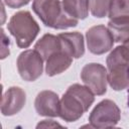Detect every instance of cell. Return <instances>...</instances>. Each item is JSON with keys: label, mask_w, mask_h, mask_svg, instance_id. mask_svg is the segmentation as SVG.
Returning <instances> with one entry per match:
<instances>
[{"label": "cell", "mask_w": 129, "mask_h": 129, "mask_svg": "<svg viewBox=\"0 0 129 129\" xmlns=\"http://www.w3.org/2000/svg\"><path fill=\"white\" fill-rule=\"evenodd\" d=\"M94 100V93L90 88L74 84L69 87L59 101L58 117L67 122L77 121L89 110Z\"/></svg>", "instance_id": "1"}, {"label": "cell", "mask_w": 129, "mask_h": 129, "mask_svg": "<svg viewBox=\"0 0 129 129\" xmlns=\"http://www.w3.org/2000/svg\"><path fill=\"white\" fill-rule=\"evenodd\" d=\"M32 10L42 23L55 29H66L78 24V19L64 11L60 0H33Z\"/></svg>", "instance_id": "2"}, {"label": "cell", "mask_w": 129, "mask_h": 129, "mask_svg": "<svg viewBox=\"0 0 129 129\" xmlns=\"http://www.w3.org/2000/svg\"><path fill=\"white\" fill-rule=\"evenodd\" d=\"M108 83L115 91L129 88V49L117 46L107 57Z\"/></svg>", "instance_id": "3"}, {"label": "cell", "mask_w": 129, "mask_h": 129, "mask_svg": "<svg viewBox=\"0 0 129 129\" xmlns=\"http://www.w3.org/2000/svg\"><path fill=\"white\" fill-rule=\"evenodd\" d=\"M8 30L21 48L28 47L39 32V26L28 11H18L10 18Z\"/></svg>", "instance_id": "4"}, {"label": "cell", "mask_w": 129, "mask_h": 129, "mask_svg": "<svg viewBox=\"0 0 129 129\" xmlns=\"http://www.w3.org/2000/svg\"><path fill=\"white\" fill-rule=\"evenodd\" d=\"M120 120V110L111 100L101 101L91 112L89 121L94 128H111Z\"/></svg>", "instance_id": "5"}, {"label": "cell", "mask_w": 129, "mask_h": 129, "mask_svg": "<svg viewBox=\"0 0 129 129\" xmlns=\"http://www.w3.org/2000/svg\"><path fill=\"white\" fill-rule=\"evenodd\" d=\"M17 70L24 81L33 82L42 74L43 58L35 49L24 50L17 58Z\"/></svg>", "instance_id": "6"}, {"label": "cell", "mask_w": 129, "mask_h": 129, "mask_svg": "<svg viewBox=\"0 0 129 129\" xmlns=\"http://www.w3.org/2000/svg\"><path fill=\"white\" fill-rule=\"evenodd\" d=\"M81 79L95 95L101 96L106 93L108 74L102 64L95 62L86 64L81 72Z\"/></svg>", "instance_id": "7"}, {"label": "cell", "mask_w": 129, "mask_h": 129, "mask_svg": "<svg viewBox=\"0 0 129 129\" xmlns=\"http://www.w3.org/2000/svg\"><path fill=\"white\" fill-rule=\"evenodd\" d=\"M87 45L89 50L94 54H103L109 51L114 44V38L104 25H96L91 27L87 33Z\"/></svg>", "instance_id": "8"}, {"label": "cell", "mask_w": 129, "mask_h": 129, "mask_svg": "<svg viewBox=\"0 0 129 129\" xmlns=\"http://www.w3.org/2000/svg\"><path fill=\"white\" fill-rule=\"evenodd\" d=\"M25 92L19 87L9 88L3 95L1 101V112L4 116H12L18 113L25 105Z\"/></svg>", "instance_id": "9"}, {"label": "cell", "mask_w": 129, "mask_h": 129, "mask_svg": "<svg viewBox=\"0 0 129 129\" xmlns=\"http://www.w3.org/2000/svg\"><path fill=\"white\" fill-rule=\"evenodd\" d=\"M58 96L52 91H42L36 96L34 106L36 112L41 116L57 117L59 112Z\"/></svg>", "instance_id": "10"}, {"label": "cell", "mask_w": 129, "mask_h": 129, "mask_svg": "<svg viewBox=\"0 0 129 129\" xmlns=\"http://www.w3.org/2000/svg\"><path fill=\"white\" fill-rule=\"evenodd\" d=\"M73 58L74 57L67 50H64L63 47H61V49L51 54L45 60L46 61V64H45L46 75L49 77H52V76H55V75H58L64 72L72 64Z\"/></svg>", "instance_id": "11"}, {"label": "cell", "mask_w": 129, "mask_h": 129, "mask_svg": "<svg viewBox=\"0 0 129 129\" xmlns=\"http://www.w3.org/2000/svg\"><path fill=\"white\" fill-rule=\"evenodd\" d=\"M58 37L60 38L61 45L73 57L79 58L85 53L84 37L80 32H64L59 33Z\"/></svg>", "instance_id": "12"}, {"label": "cell", "mask_w": 129, "mask_h": 129, "mask_svg": "<svg viewBox=\"0 0 129 129\" xmlns=\"http://www.w3.org/2000/svg\"><path fill=\"white\" fill-rule=\"evenodd\" d=\"M60 38L53 34H44L34 45V49L41 55L43 60H46L51 54L61 49Z\"/></svg>", "instance_id": "13"}, {"label": "cell", "mask_w": 129, "mask_h": 129, "mask_svg": "<svg viewBox=\"0 0 129 129\" xmlns=\"http://www.w3.org/2000/svg\"><path fill=\"white\" fill-rule=\"evenodd\" d=\"M108 29L110 30L114 41L125 42L129 39V16L110 19L108 22Z\"/></svg>", "instance_id": "14"}, {"label": "cell", "mask_w": 129, "mask_h": 129, "mask_svg": "<svg viewBox=\"0 0 129 129\" xmlns=\"http://www.w3.org/2000/svg\"><path fill=\"white\" fill-rule=\"evenodd\" d=\"M62 7L67 14L75 19H85L89 12V0H62Z\"/></svg>", "instance_id": "15"}, {"label": "cell", "mask_w": 129, "mask_h": 129, "mask_svg": "<svg viewBox=\"0 0 129 129\" xmlns=\"http://www.w3.org/2000/svg\"><path fill=\"white\" fill-rule=\"evenodd\" d=\"M113 0H89V8L93 16L102 18L107 16Z\"/></svg>", "instance_id": "16"}, {"label": "cell", "mask_w": 129, "mask_h": 129, "mask_svg": "<svg viewBox=\"0 0 129 129\" xmlns=\"http://www.w3.org/2000/svg\"><path fill=\"white\" fill-rule=\"evenodd\" d=\"M129 16V0H113L109 11V18Z\"/></svg>", "instance_id": "17"}, {"label": "cell", "mask_w": 129, "mask_h": 129, "mask_svg": "<svg viewBox=\"0 0 129 129\" xmlns=\"http://www.w3.org/2000/svg\"><path fill=\"white\" fill-rule=\"evenodd\" d=\"M1 34H2V40H1V58H5L9 54V38L6 37L4 30L1 29Z\"/></svg>", "instance_id": "18"}, {"label": "cell", "mask_w": 129, "mask_h": 129, "mask_svg": "<svg viewBox=\"0 0 129 129\" xmlns=\"http://www.w3.org/2000/svg\"><path fill=\"white\" fill-rule=\"evenodd\" d=\"M3 1L10 8H20L26 5L30 0H3Z\"/></svg>", "instance_id": "19"}, {"label": "cell", "mask_w": 129, "mask_h": 129, "mask_svg": "<svg viewBox=\"0 0 129 129\" xmlns=\"http://www.w3.org/2000/svg\"><path fill=\"white\" fill-rule=\"evenodd\" d=\"M50 127V126H60V125H58L57 123L55 124V123H53V121L52 120H43V122L42 123H39L38 125H37V128H39V127Z\"/></svg>", "instance_id": "20"}, {"label": "cell", "mask_w": 129, "mask_h": 129, "mask_svg": "<svg viewBox=\"0 0 129 129\" xmlns=\"http://www.w3.org/2000/svg\"><path fill=\"white\" fill-rule=\"evenodd\" d=\"M123 45H124V46H126V47L129 49V39H128V40H126L125 42H123Z\"/></svg>", "instance_id": "21"}, {"label": "cell", "mask_w": 129, "mask_h": 129, "mask_svg": "<svg viewBox=\"0 0 129 129\" xmlns=\"http://www.w3.org/2000/svg\"><path fill=\"white\" fill-rule=\"evenodd\" d=\"M127 104H128V107H129V90H128V100H127Z\"/></svg>", "instance_id": "22"}]
</instances>
